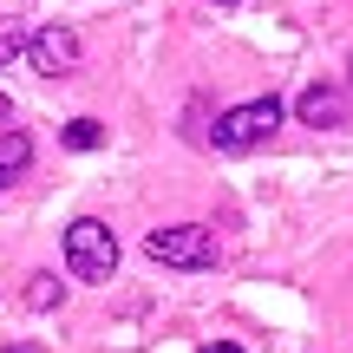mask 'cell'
<instances>
[{
  "instance_id": "6da1fadb",
  "label": "cell",
  "mask_w": 353,
  "mask_h": 353,
  "mask_svg": "<svg viewBox=\"0 0 353 353\" xmlns=\"http://www.w3.org/2000/svg\"><path fill=\"white\" fill-rule=\"evenodd\" d=\"M65 268H72V281H112L118 275V236L99 216H79L65 229Z\"/></svg>"
},
{
  "instance_id": "7a4b0ae2",
  "label": "cell",
  "mask_w": 353,
  "mask_h": 353,
  "mask_svg": "<svg viewBox=\"0 0 353 353\" xmlns=\"http://www.w3.org/2000/svg\"><path fill=\"white\" fill-rule=\"evenodd\" d=\"M144 255L164 268H210L216 262V236L203 223H170V229H151L144 236Z\"/></svg>"
},
{
  "instance_id": "3957f363",
  "label": "cell",
  "mask_w": 353,
  "mask_h": 353,
  "mask_svg": "<svg viewBox=\"0 0 353 353\" xmlns=\"http://www.w3.org/2000/svg\"><path fill=\"white\" fill-rule=\"evenodd\" d=\"M275 125H281V99H249V105H236V112L216 118L210 138H216V151H255Z\"/></svg>"
},
{
  "instance_id": "277c9868",
  "label": "cell",
  "mask_w": 353,
  "mask_h": 353,
  "mask_svg": "<svg viewBox=\"0 0 353 353\" xmlns=\"http://www.w3.org/2000/svg\"><path fill=\"white\" fill-rule=\"evenodd\" d=\"M26 52H33V72H46V79H65V72H79V59H85V46H79V33L72 26H39L33 39H26Z\"/></svg>"
},
{
  "instance_id": "5b68a950",
  "label": "cell",
  "mask_w": 353,
  "mask_h": 353,
  "mask_svg": "<svg viewBox=\"0 0 353 353\" xmlns=\"http://www.w3.org/2000/svg\"><path fill=\"white\" fill-rule=\"evenodd\" d=\"M294 112H301V125H347V92L341 85H307L294 99Z\"/></svg>"
},
{
  "instance_id": "8992f818",
  "label": "cell",
  "mask_w": 353,
  "mask_h": 353,
  "mask_svg": "<svg viewBox=\"0 0 353 353\" xmlns=\"http://www.w3.org/2000/svg\"><path fill=\"white\" fill-rule=\"evenodd\" d=\"M26 164H33V138H26L20 125H0V190H7V183H20Z\"/></svg>"
},
{
  "instance_id": "52a82bcc",
  "label": "cell",
  "mask_w": 353,
  "mask_h": 353,
  "mask_svg": "<svg viewBox=\"0 0 353 353\" xmlns=\"http://www.w3.org/2000/svg\"><path fill=\"white\" fill-rule=\"evenodd\" d=\"M65 144H72V151H99V144H105L99 118H72V125H65Z\"/></svg>"
},
{
  "instance_id": "ba28073f",
  "label": "cell",
  "mask_w": 353,
  "mask_h": 353,
  "mask_svg": "<svg viewBox=\"0 0 353 353\" xmlns=\"http://www.w3.org/2000/svg\"><path fill=\"white\" fill-rule=\"evenodd\" d=\"M26 52V26L20 20H0V65H13Z\"/></svg>"
},
{
  "instance_id": "9c48e42d",
  "label": "cell",
  "mask_w": 353,
  "mask_h": 353,
  "mask_svg": "<svg viewBox=\"0 0 353 353\" xmlns=\"http://www.w3.org/2000/svg\"><path fill=\"white\" fill-rule=\"evenodd\" d=\"M26 301H33V307H52V301H59V288H52V275H33V288H26Z\"/></svg>"
},
{
  "instance_id": "30bf717a",
  "label": "cell",
  "mask_w": 353,
  "mask_h": 353,
  "mask_svg": "<svg viewBox=\"0 0 353 353\" xmlns=\"http://www.w3.org/2000/svg\"><path fill=\"white\" fill-rule=\"evenodd\" d=\"M203 353H242L236 341H210V347H203Z\"/></svg>"
},
{
  "instance_id": "8fae6325",
  "label": "cell",
  "mask_w": 353,
  "mask_h": 353,
  "mask_svg": "<svg viewBox=\"0 0 353 353\" xmlns=\"http://www.w3.org/2000/svg\"><path fill=\"white\" fill-rule=\"evenodd\" d=\"M7 353H46V347H7Z\"/></svg>"
},
{
  "instance_id": "7c38bea8",
  "label": "cell",
  "mask_w": 353,
  "mask_h": 353,
  "mask_svg": "<svg viewBox=\"0 0 353 353\" xmlns=\"http://www.w3.org/2000/svg\"><path fill=\"white\" fill-rule=\"evenodd\" d=\"M0 125H7V99H0Z\"/></svg>"
},
{
  "instance_id": "4fadbf2b",
  "label": "cell",
  "mask_w": 353,
  "mask_h": 353,
  "mask_svg": "<svg viewBox=\"0 0 353 353\" xmlns=\"http://www.w3.org/2000/svg\"><path fill=\"white\" fill-rule=\"evenodd\" d=\"M216 7H236V0H216Z\"/></svg>"
}]
</instances>
